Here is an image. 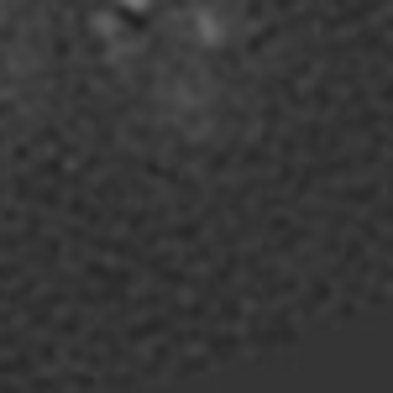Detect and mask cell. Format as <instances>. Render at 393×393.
Listing matches in <instances>:
<instances>
[{
    "label": "cell",
    "mask_w": 393,
    "mask_h": 393,
    "mask_svg": "<svg viewBox=\"0 0 393 393\" xmlns=\"http://www.w3.org/2000/svg\"><path fill=\"white\" fill-rule=\"evenodd\" d=\"M126 6H131V11H142V6H147V0H126Z\"/></svg>",
    "instance_id": "1"
}]
</instances>
